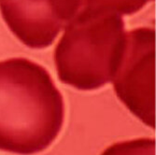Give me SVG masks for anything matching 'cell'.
<instances>
[{"label": "cell", "mask_w": 156, "mask_h": 155, "mask_svg": "<svg viewBox=\"0 0 156 155\" xmlns=\"http://www.w3.org/2000/svg\"><path fill=\"white\" fill-rule=\"evenodd\" d=\"M63 96L48 70L26 58L0 61V150L32 155L61 132Z\"/></svg>", "instance_id": "6da1fadb"}, {"label": "cell", "mask_w": 156, "mask_h": 155, "mask_svg": "<svg viewBox=\"0 0 156 155\" xmlns=\"http://www.w3.org/2000/svg\"><path fill=\"white\" fill-rule=\"evenodd\" d=\"M101 155H155V139L138 138L112 144Z\"/></svg>", "instance_id": "8992f818"}, {"label": "cell", "mask_w": 156, "mask_h": 155, "mask_svg": "<svg viewBox=\"0 0 156 155\" xmlns=\"http://www.w3.org/2000/svg\"><path fill=\"white\" fill-rule=\"evenodd\" d=\"M81 0H4L0 9L4 21L23 44L31 49L51 46L71 22Z\"/></svg>", "instance_id": "277c9868"}, {"label": "cell", "mask_w": 156, "mask_h": 155, "mask_svg": "<svg viewBox=\"0 0 156 155\" xmlns=\"http://www.w3.org/2000/svg\"><path fill=\"white\" fill-rule=\"evenodd\" d=\"M0 1H4V0H0Z\"/></svg>", "instance_id": "52a82bcc"}, {"label": "cell", "mask_w": 156, "mask_h": 155, "mask_svg": "<svg viewBox=\"0 0 156 155\" xmlns=\"http://www.w3.org/2000/svg\"><path fill=\"white\" fill-rule=\"evenodd\" d=\"M151 0H81L80 9L131 15L139 11Z\"/></svg>", "instance_id": "5b68a950"}, {"label": "cell", "mask_w": 156, "mask_h": 155, "mask_svg": "<svg viewBox=\"0 0 156 155\" xmlns=\"http://www.w3.org/2000/svg\"><path fill=\"white\" fill-rule=\"evenodd\" d=\"M65 29L54 51L60 81L81 91L96 90L110 82L126 46L122 16L80 9Z\"/></svg>", "instance_id": "7a4b0ae2"}, {"label": "cell", "mask_w": 156, "mask_h": 155, "mask_svg": "<svg viewBox=\"0 0 156 155\" xmlns=\"http://www.w3.org/2000/svg\"><path fill=\"white\" fill-rule=\"evenodd\" d=\"M155 31L126 33L122 62L111 80L119 99L143 123L155 128Z\"/></svg>", "instance_id": "3957f363"}]
</instances>
